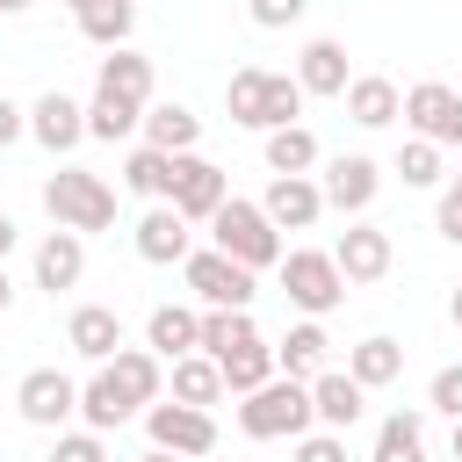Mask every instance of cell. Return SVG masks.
Returning <instances> with one entry per match:
<instances>
[{
    "label": "cell",
    "mask_w": 462,
    "mask_h": 462,
    "mask_svg": "<svg viewBox=\"0 0 462 462\" xmlns=\"http://www.w3.org/2000/svg\"><path fill=\"white\" fill-rule=\"evenodd\" d=\"M238 433H245V440H303V433H318L310 383H296V375L260 383V390L238 404Z\"/></svg>",
    "instance_id": "obj_1"
},
{
    "label": "cell",
    "mask_w": 462,
    "mask_h": 462,
    "mask_svg": "<svg viewBox=\"0 0 462 462\" xmlns=\"http://www.w3.org/2000/svg\"><path fill=\"white\" fill-rule=\"evenodd\" d=\"M43 209H51V224L58 231H108L116 224V188L101 180V173H87V166H58L51 180H43Z\"/></svg>",
    "instance_id": "obj_2"
},
{
    "label": "cell",
    "mask_w": 462,
    "mask_h": 462,
    "mask_svg": "<svg viewBox=\"0 0 462 462\" xmlns=\"http://www.w3.org/2000/svg\"><path fill=\"white\" fill-rule=\"evenodd\" d=\"M209 245H217V253H231V260H238V267H253V274H260V267H282V231L267 224V209H260V202H238V195L209 217Z\"/></svg>",
    "instance_id": "obj_3"
},
{
    "label": "cell",
    "mask_w": 462,
    "mask_h": 462,
    "mask_svg": "<svg viewBox=\"0 0 462 462\" xmlns=\"http://www.w3.org/2000/svg\"><path fill=\"white\" fill-rule=\"evenodd\" d=\"M282 296L303 310V318H325V310H339L346 303V274H339V260L332 253H318V245H296V253H282Z\"/></svg>",
    "instance_id": "obj_4"
},
{
    "label": "cell",
    "mask_w": 462,
    "mask_h": 462,
    "mask_svg": "<svg viewBox=\"0 0 462 462\" xmlns=\"http://www.w3.org/2000/svg\"><path fill=\"white\" fill-rule=\"evenodd\" d=\"M180 274H188V289L202 296V310H253V267H238L231 253L202 245V253L180 260Z\"/></svg>",
    "instance_id": "obj_5"
},
{
    "label": "cell",
    "mask_w": 462,
    "mask_h": 462,
    "mask_svg": "<svg viewBox=\"0 0 462 462\" xmlns=\"http://www.w3.org/2000/svg\"><path fill=\"white\" fill-rule=\"evenodd\" d=\"M144 433H152V448L188 455V462L217 455V419H209V411H195V404H173V397H159V404L144 411Z\"/></svg>",
    "instance_id": "obj_6"
},
{
    "label": "cell",
    "mask_w": 462,
    "mask_h": 462,
    "mask_svg": "<svg viewBox=\"0 0 462 462\" xmlns=\"http://www.w3.org/2000/svg\"><path fill=\"white\" fill-rule=\"evenodd\" d=\"M188 224H209L224 202H231V173L217 166V159H202V152H188V159H173V195H166Z\"/></svg>",
    "instance_id": "obj_7"
},
{
    "label": "cell",
    "mask_w": 462,
    "mask_h": 462,
    "mask_svg": "<svg viewBox=\"0 0 462 462\" xmlns=\"http://www.w3.org/2000/svg\"><path fill=\"white\" fill-rule=\"evenodd\" d=\"M14 411L43 433H65V419H79V383L65 368H29L22 390H14Z\"/></svg>",
    "instance_id": "obj_8"
},
{
    "label": "cell",
    "mask_w": 462,
    "mask_h": 462,
    "mask_svg": "<svg viewBox=\"0 0 462 462\" xmlns=\"http://www.w3.org/2000/svg\"><path fill=\"white\" fill-rule=\"evenodd\" d=\"M404 123H411V137H426V144H455L462 152V94L455 87H440V79H419V87H404Z\"/></svg>",
    "instance_id": "obj_9"
},
{
    "label": "cell",
    "mask_w": 462,
    "mask_h": 462,
    "mask_svg": "<svg viewBox=\"0 0 462 462\" xmlns=\"http://www.w3.org/2000/svg\"><path fill=\"white\" fill-rule=\"evenodd\" d=\"M325 209H339V217H361L375 195H383V166L368 159V152H339V159H325Z\"/></svg>",
    "instance_id": "obj_10"
},
{
    "label": "cell",
    "mask_w": 462,
    "mask_h": 462,
    "mask_svg": "<svg viewBox=\"0 0 462 462\" xmlns=\"http://www.w3.org/2000/svg\"><path fill=\"white\" fill-rule=\"evenodd\" d=\"M130 245H137V260H152V267H180V260L195 253V224H188L173 202H152V209L137 217Z\"/></svg>",
    "instance_id": "obj_11"
},
{
    "label": "cell",
    "mask_w": 462,
    "mask_h": 462,
    "mask_svg": "<svg viewBox=\"0 0 462 462\" xmlns=\"http://www.w3.org/2000/svg\"><path fill=\"white\" fill-rule=\"evenodd\" d=\"M260 209H267L274 231H310V224L325 217V188H318L310 173H274L267 195H260Z\"/></svg>",
    "instance_id": "obj_12"
},
{
    "label": "cell",
    "mask_w": 462,
    "mask_h": 462,
    "mask_svg": "<svg viewBox=\"0 0 462 462\" xmlns=\"http://www.w3.org/2000/svg\"><path fill=\"white\" fill-rule=\"evenodd\" d=\"M332 260H339L346 289H361V282H383V274H390L397 245H390V231H383V224H346V231H339V245H332Z\"/></svg>",
    "instance_id": "obj_13"
},
{
    "label": "cell",
    "mask_w": 462,
    "mask_h": 462,
    "mask_svg": "<svg viewBox=\"0 0 462 462\" xmlns=\"http://www.w3.org/2000/svg\"><path fill=\"white\" fill-rule=\"evenodd\" d=\"M29 137H36L51 159H65V152L87 137V108H79L72 94H58V87H51V94H36V101H29Z\"/></svg>",
    "instance_id": "obj_14"
},
{
    "label": "cell",
    "mask_w": 462,
    "mask_h": 462,
    "mask_svg": "<svg viewBox=\"0 0 462 462\" xmlns=\"http://www.w3.org/2000/svg\"><path fill=\"white\" fill-rule=\"evenodd\" d=\"M29 274H36V289H43V296L79 289V274H87V238H79V231H43V245H36Z\"/></svg>",
    "instance_id": "obj_15"
},
{
    "label": "cell",
    "mask_w": 462,
    "mask_h": 462,
    "mask_svg": "<svg viewBox=\"0 0 462 462\" xmlns=\"http://www.w3.org/2000/svg\"><path fill=\"white\" fill-rule=\"evenodd\" d=\"M65 346H72L79 361H94V368H101V361H116V354H123V318H116L108 303H79V310L65 318Z\"/></svg>",
    "instance_id": "obj_16"
},
{
    "label": "cell",
    "mask_w": 462,
    "mask_h": 462,
    "mask_svg": "<svg viewBox=\"0 0 462 462\" xmlns=\"http://www.w3.org/2000/svg\"><path fill=\"white\" fill-rule=\"evenodd\" d=\"M296 87H303V94H346V87H354L346 43H339V36H310L303 58H296Z\"/></svg>",
    "instance_id": "obj_17"
},
{
    "label": "cell",
    "mask_w": 462,
    "mask_h": 462,
    "mask_svg": "<svg viewBox=\"0 0 462 462\" xmlns=\"http://www.w3.org/2000/svg\"><path fill=\"white\" fill-rule=\"evenodd\" d=\"M144 144L166 152V159H188V152L202 144V116H195L188 101H152V108H144Z\"/></svg>",
    "instance_id": "obj_18"
},
{
    "label": "cell",
    "mask_w": 462,
    "mask_h": 462,
    "mask_svg": "<svg viewBox=\"0 0 462 462\" xmlns=\"http://www.w3.org/2000/svg\"><path fill=\"white\" fill-rule=\"evenodd\" d=\"M144 346H152L159 361L202 354V310H188V303H159V310L144 318Z\"/></svg>",
    "instance_id": "obj_19"
},
{
    "label": "cell",
    "mask_w": 462,
    "mask_h": 462,
    "mask_svg": "<svg viewBox=\"0 0 462 462\" xmlns=\"http://www.w3.org/2000/svg\"><path fill=\"white\" fill-rule=\"evenodd\" d=\"M325 354H332V339H325L318 318H296V325L274 339V368L296 375V383H318V375H325Z\"/></svg>",
    "instance_id": "obj_20"
},
{
    "label": "cell",
    "mask_w": 462,
    "mask_h": 462,
    "mask_svg": "<svg viewBox=\"0 0 462 462\" xmlns=\"http://www.w3.org/2000/svg\"><path fill=\"white\" fill-rule=\"evenodd\" d=\"M79 419H87V433H116V426L144 419V404H137V397H123L108 368H94V375L79 383Z\"/></svg>",
    "instance_id": "obj_21"
},
{
    "label": "cell",
    "mask_w": 462,
    "mask_h": 462,
    "mask_svg": "<svg viewBox=\"0 0 462 462\" xmlns=\"http://www.w3.org/2000/svg\"><path fill=\"white\" fill-rule=\"evenodd\" d=\"M152 58H137V51H108L101 58V72H94V94H108V101H130V108H152Z\"/></svg>",
    "instance_id": "obj_22"
},
{
    "label": "cell",
    "mask_w": 462,
    "mask_h": 462,
    "mask_svg": "<svg viewBox=\"0 0 462 462\" xmlns=\"http://www.w3.org/2000/svg\"><path fill=\"white\" fill-rule=\"evenodd\" d=\"M310 404H318V426H325V433H346V426L368 411V390H361L346 368H325V375L310 383Z\"/></svg>",
    "instance_id": "obj_23"
},
{
    "label": "cell",
    "mask_w": 462,
    "mask_h": 462,
    "mask_svg": "<svg viewBox=\"0 0 462 462\" xmlns=\"http://www.w3.org/2000/svg\"><path fill=\"white\" fill-rule=\"evenodd\" d=\"M339 101H346V116H354L361 130H383V123H397V116H404L397 79H383V72H354V87H346Z\"/></svg>",
    "instance_id": "obj_24"
},
{
    "label": "cell",
    "mask_w": 462,
    "mask_h": 462,
    "mask_svg": "<svg viewBox=\"0 0 462 462\" xmlns=\"http://www.w3.org/2000/svg\"><path fill=\"white\" fill-rule=\"evenodd\" d=\"M346 375H354L361 390H383V383L404 375V346H397L390 332H368L361 346H346Z\"/></svg>",
    "instance_id": "obj_25"
},
{
    "label": "cell",
    "mask_w": 462,
    "mask_h": 462,
    "mask_svg": "<svg viewBox=\"0 0 462 462\" xmlns=\"http://www.w3.org/2000/svg\"><path fill=\"white\" fill-rule=\"evenodd\" d=\"M173 375H166V390H173V404H195V411H209L217 397H224V368L209 361V354H180V361H166Z\"/></svg>",
    "instance_id": "obj_26"
},
{
    "label": "cell",
    "mask_w": 462,
    "mask_h": 462,
    "mask_svg": "<svg viewBox=\"0 0 462 462\" xmlns=\"http://www.w3.org/2000/svg\"><path fill=\"white\" fill-rule=\"evenodd\" d=\"M224 108L238 130H267V65H238L224 79Z\"/></svg>",
    "instance_id": "obj_27"
},
{
    "label": "cell",
    "mask_w": 462,
    "mask_h": 462,
    "mask_svg": "<svg viewBox=\"0 0 462 462\" xmlns=\"http://www.w3.org/2000/svg\"><path fill=\"white\" fill-rule=\"evenodd\" d=\"M368 462H426V411H390L375 426V455Z\"/></svg>",
    "instance_id": "obj_28"
},
{
    "label": "cell",
    "mask_w": 462,
    "mask_h": 462,
    "mask_svg": "<svg viewBox=\"0 0 462 462\" xmlns=\"http://www.w3.org/2000/svg\"><path fill=\"white\" fill-rule=\"evenodd\" d=\"M217 368H224V390H238V397H253L260 383H274V375H282V368H274V346H267V339H253V346H231V354H224Z\"/></svg>",
    "instance_id": "obj_29"
},
{
    "label": "cell",
    "mask_w": 462,
    "mask_h": 462,
    "mask_svg": "<svg viewBox=\"0 0 462 462\" xmlns=\"http://www.w3.org/2000/svg\"><path fill=\"white\" fill-rule=\"evenodd\" d=\"M123 188L144 195V202H166V195H173V159L152 152V144H137V152L123 159Z\"/></svg>",
    "instance_id": "obj_30"
},
{
    "label": "cell",
    "mask_w": 462,
    "mask_h": 462,
    "mask_svg": "<svg viewBox=\"0 0 462 462\" xmlns=\"http://www.w3.org/2000/svg\"><path fill=\"white\" fill-rule=\"evenodd\" d=\"M79 36L101 43V51H130V36H137V0H101V7L79 22Z\"/></svg>",
    "instance_id": "obj_31"
},
{
    "label": "cell",
    "mask_w": 462,
    "mask_h": 462,
    "mask_svg": "<svg viewBox=\"0 0 462 462\" xmlns=\"http://www.w3.org/2000/svg\"><path fill=\"white\" fill-rule=\"evenodd\" d=\"M325 152H318V137L303 130V123H289V130H267V173H310Z\"/></svg>",
    "instance_id": "obj_32"
},
{
    "label": "cell",
    "mask_w": 462,
    "mask_h": 462,
    "mask_svg": "<svg viewBox=\"0 0 462 462\" xmlns=\"http://www.w3.org/2000/svg\"><path fill=\"white\" fill-rule=\"evenodd\" d=\"M253 339H260L253 310H202V354L209 361H224L231 346H253Z\"/></svg>",
    "instance_id": "obj_33"
},
{
    "label": "cell",
    "mask_w": 462,
    "mask_h": 462,
    "mask_svg": "<svg viewBox=\"0 0 462 462\" xmlns=\"http://www.w3.org/2000/svg\"><path fill=\"white\" fill-rule=\"evenodd\" d=\"M130 130H144V108H130V101H108V94H94V101H87V137L116 144V137H130Z\"/></svg>",
    "instance_id": "obj_34"
},
{
    "label": "cell",
    "mask_w": 462,
    "mask_h": 462,
    "mask_svg": "<svg viewBox=\"0 0 462 462\" xmlns=\"http://www.w3.org/2000/svg\"><path fill=\"white\" fill-rule=\"evenodd\" d=\"M397 180H404V188H433V180H440V144L404 137V144H397Z\"/></svg>",
    "instance_id": "obj_35"
},
{
    "label": "cell",
    "mask_w": 462,
    "mask_h": 462,
    "mask_svg": "<svg viewBox=\"0 0 462 462\" xmlns=\"http://www.w3.org/2000/svg\"><path fill=\"white\" fill-rule=\"evenodd\" d=\"M303 101H310V94H303L289 72H267V130H289V123L303 116ZM267 130H260V137H267Z\"/></svg>",
    "instance_id": "obj_36"
},
{
    "label": "cell",
    "mask_w": 462,
    "mask_h": 462,
    "mask_svg": "<svg viewBox=\"0 0 462 462\" xmlns=\"http://www.w3.org/2000/svg\"><path fill=\"white\" fill-rule=\"evenodd\" d=\"M51 462H108V433H58L51 440Z\"/></svg>",
    "instance_id": "obj_37"
},
{
    "label": "cell",
    "mask_w": 462,
    "mask_h": 462,
    "mask_svg": "<svg viewBox=\"0 0 462 462\" xmlns=\"http://www.w3.org/2000/svg\"><path fill=\"white\" fill-rule=\"evenodd\" d=\"M426 404H433V411H448V419H462V361L433 368V383H426Z\"/></svg>",
    "instance_id": "obj_38"
},
{
    "label": "cell",
    "mask_w": 462,
    "mask_h": 462,
    "mask_svg": "<svg viewBox=\"0 0 462 462\" xmlns=\"http://www.w3.org/2000/svg\"><path fill=\"white\" fill-rule=\"evenodd\" d=\"M303 7H310V0H245V14H253L260 29H296Z\"/></svg>",
    "instance_id": "obj_39"
},
{
    "label": "cell",
    "mask_w": 462,
    "mask_h": 462,
    "mask_svg": "<svg viewBox=\"0 0 462 462\" xmlns=\"http://www.w3.org/2000/svg\"><path fill=\"white\" fill-rule=\"evenodd\" d=\"M296 462H346V433H325V426L303 433L296 440Z\"/></svg>",
    "instance_id": "obj_40"
},
{
    "label": "cell",
    "mask_w": 462,
    "mask_h": 462,
    "mask_svg": "<svg viewBox=\"0 0 462 462\" xmlns=\"http://www.w3.org/2000/svg\"><path fill=\"white\" fill-rule=\"evenodd\" d=\"M433 224H440V238H448V245H462V195H455V188H440V209H433Z\"/></svg>",
    "instance_id": "obj_41"
},
{
    "label": "cell",
    "mask_w": 462,
    "mask_h": 462,
    "mask_svg": "<svg viewBox=\"0 0 462 462\" xmlns=\"http://www.w3.org/2000/svg\"><path fill=\"white\" fill-rule=\"evenodd\" d=\"M14 137H29V108H22V101H7V94H0V152H7V144H14Z\"/></svg>",
    "instance_id": "obj_42"
},
{
    "label": "cell",
    "mask_w": 462,
    "mask_h": 462,
    "mask_svg": "<svg viewBox=\"0 0 462 462\" xmlns=\"http://www.w3.org/2000/svg\"><path fill=\"white\" fill-rule=\"evenodd\" d=\"M14 238H22V231H14V217L0 209V267H7V253H14Z\"/></svg>",
    "instance_id": "obj_43"
},
{
    "label": "cell",
    "mask_w": 462,
    "mask_h": 462,
    "mask_svg": "<svg viewBox=\"0 0 462 462\" xmlns=\"http://www.w3.org/2000/svg\"><path fill=\"white\" fill-rule=\"evenodd\" d=\"M7 310H14V274L0 267V318H7Z\"/></svg>",
    "instance_id": "obj_44"
},
{
    "label": "cell",
    "mask_w": 462,
    "mask_h": 462,
    "mask_svg": "<svg viewBox=\"0 0 462 462\" xmlns=\"http://www.w3.org/2000/svg\"><path fill=\"white\" fill-rule=\"evenodd\" d=\"M65 7H72V22H87V14L101 7V0H65Z\"/></svg>",
    "instance_id": "obj_45"
},
{
    "label": "cell",
    "mask_w": 462,
    "mask_h": 462,
    "mask_svg": "<svg viewBox=\"0 0 462 462\" xmlns=\"http://www.w3.org/2000/svg\"><path fill=\"white\" fill-rule=\"evenodd\" d=\"M448 318H455V332H462V289H455V296H448Z\"/></svg>",
    "instance_id": "obj_46"
},
{
    "label": "cell",
    "mask_w": 462,
    "mask_h": 462,
    "mask_svg": "<svg viewBox=\"0 0 462 462\" xmlns=\"http://www.w3.org/2000/svg\"><path fill=\"white\" fill-rule=\"evenodd\" d=\"M137 462H188V455H166V448H152V455H137Z\"/></svg>",
    "instance_id": "obj_47"
},
{
    "label": "cell",
    "mask_w": 462,
    "mask_h": 462,
    "mask_svg": "<svg viewBox=\"0 0 462 462\" xmlns=\"http://www.w3.org/2000/svg\"><path fill=\"white\" fill-rule=\"evenodd\" d=\"M0 14H29V0H0Z\"/></svg>",
    "instance_id": "obj_48"
},
{
    "label": "cell",
    "mask_w": 462,
    "mask_h": 462,
    "mask_svg": "<svg viewBox=\"0 0 462 462\" xmlns=\"http://www.w3.org/2000/svg\"><path fill=\"white\" fill-rule=\"evenodd\" d=\"M455 462H462V419H455Z\"/></svg>",
    "instance_id": "obj_49"
},
{
    "label": "cell",
    "mask_w": 462,
    "mask_h": 462,
    "mask_svg": "<svg viewBox=\"0 0 462 462\" xmlns=\"http://www.w3.org/2000/svg\"><path fill=\"white\" fill-rule=\"evenodd\" d=\"M448 188H455V195H462V173H455V180H448Z\"/></svg>",
    "instance_id": "obj_50"
}]
</instances>
